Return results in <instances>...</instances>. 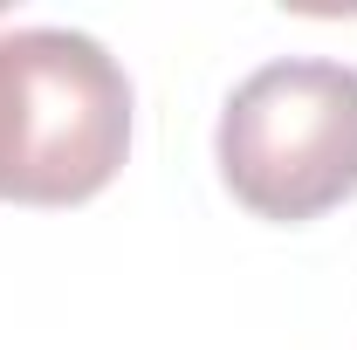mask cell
I'll return each mask as SVG.
<instances>
[{
    "label": "cell",
    "mask_w": 357,
    "mask_h": 350,
    "mask_svg": "<svg viewBox=\"0 0 357 350\" xmlns=\"http://www.w3.org/2000/svg\"><path fill=\"white\" fill-rule=\"evenodd\" d=\"M131 151V83L117 55L76 28L0 35V199L76 206Z\"/></svg>",
    "instance_id": "6da1fadb"
},
{
    "label": "cell",
    "mask_w": 357,
    "mask_h": 350,
    "mask_svg": "<svg viewBox=\"0 0 357 350\" xmlns=\"http://www.w3.org/2000/svg\"><path fill=\"white\" fill-rule=\"evenodd\" d=\"M220 178L261 220H316L357 192V69L323 55L268 62L220 110Z\"/></svg>",
    "instance_id": "7a4b0ae2"
}]
</instances>
